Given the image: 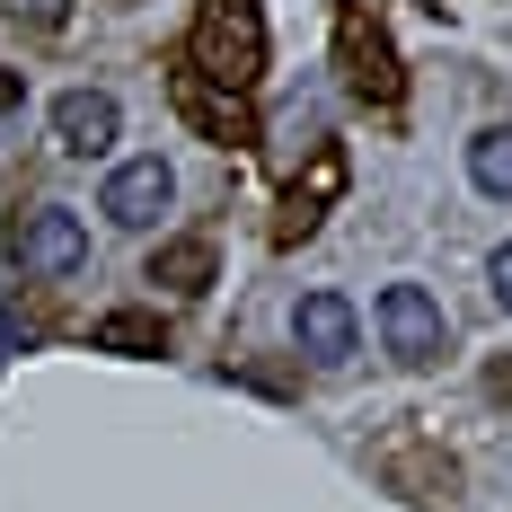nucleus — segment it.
Returning <instances> with one entry per match:
<instances>
[{
  "mask_svg": "<svg viewBox=\"0 0 512 512\" xmlns=\"http://www.w3.org/2000/svg\"><path fill=\"white\" fill-rule=\"evenodd\" d=\"M336 71H345V89H354L362 106H398V98H407L398 53H389V36H380L362 9H345V18H336Z\"/></svg>",
  "mask_w": 512,
  "mask_h": 512,
  "instance_id": "f03ea898",
  "label": "nucleus"
},
{
  "mask_svg": "<svg viewBox=\"0 0 512 512\" xmlns=\"http://www.w3.org/2000/svg\"><path fill=\"white\" fill-rule=\"evenodd\" d=\"M345 195V151H318L309 159V186H292V212H283V239H309L318 230V212Z\"/></svg>",
  "mask_w": 512,
  "mask_h": 512,
  "instance_id": "1a4fd4ad",
  "label": "nucleus"
},
{
  "mask_svg": "<svg viewBox=\"0 0 512 512\" xmlns=\"http://www.w3.org/2000/svg\"><path fill=\"white\" fill-rule=\"evenodd\" d=\"M486 283H495V301L512 309V248H495V265H486Z\"/></svg>",
  "mask_w": 512,
  "mask_h": 512,
  "instance_id": "2eb2a0df",
  "label": "nucleus"
},
{
  "mask_svg": "<svg viewBox=\"0 0 512 512\" xmlns=\"http://www.w3.org/2000/svg\"><path fill=\"white\" fill-rule=\"evenodd\" d=\"M168 204H177V177H168V159H124V168L106 177V195H98V212L115 221V230H151Z\"/></svg>",
  "mask_w": 512,
  "mask_h": 512,
  "instance_id": "39448f33",
  "label": "nucleus"
},
{
  "mask_svg": "<svg viewBox=\"0 0 512 512\" xmlns=\"http://www.w3.org/2000/svg\"><path fill=\"white\" fill-rule=\"evenodd\" d=\"M468 186L495 195V204H512V124H486V133L468 142Z\"/></svg>",
  "mask_w": 512,
  "mask_h": 512,
  "instance_id": "9b49d317",
  "label": "nucleus"
},
{
  "mask_svg": "<svg viewBox=\"0 0 512 512\" xmlns=\"http://www.w3.org/2000/svg\"><path fill=\"white\" fill-rule=\"evenodd\" d=\"M177 115L204 133V142H256V115L248 98H230V89H212V80H195V71H177Z\"/></svg>",
  "mask_w": 512,
  "mask_h": 512,
  "instance_id": "6e6552de",
  "label": "nucleus"
},
{
  "mask_svg": "<svg viewBox=\"0 0 512 512\" xmlns=\"http://www.w3.org/2000/svg\"><path fill=\"white\" fill-rule=\"evenodd\" d=\"M9 9H18L27 27H45V36H53V27H62V18H71V0H9Z\"/></svg>",
  "mask_w": 512,
  "mask_h": 512,
  "instance_id": "ddd939ff",
  "label": "nucleus"
},
{
  "mask_svg": "<svg viewBox=\"0 0 512 512\" xmlns=\"http://www.w3.org/2000/svg\"><path fill=\"white\" fill-rule=\"evenodd\" d=\"M292 336H301L309 362H354L362 354V318L345 292H309L301 309H292Z\"/></svg>",
  "mask_w": 512,
  "mask_h": 512,
  "instance_id": "0eeeda50",
  "label": "nucleus"
},
{
  "mask_svg": "<svg viewBox=\"0 0 512 512\" xmlns=\"http://www.w3.org/2000/svg\"><path fill=\"white\" fill-rule=\"evenodd\" d=\"M212 274H221L212 239H168V248L151 256V283H168V292H212Z\"/></svg>",
  "mask_w": 512,
  "mask_h": 512,
  "instance_id": "9d476101",
  "label": "nucleus"
},
{
  "mask_svg": "<svg viewBox=\"0 0 512 512\" xmlns=\"http://www.w3.org/2000/svg\"><path fill=\"white\" fill-rule=\"evenodd\" d=\"M380 336H389V354L407 362V371L442 362V345H451V327H442V301H433L424 283H389V292H380Z\"/></svg>",
  "mask_w": 512,
  "mask_h": 512,
  "instance_id": "7ed1b4c3",
  "label": "nucleus"
},
{
  "mask_svg": "<svg viewBox=\"0 0 512 512\" xmlns=\"http://www.w3.org/2000/svg\"><path fill=\"white\" fill-rule=\"evenodd\" d=\"M18 98H27V80H18V71H0V133L18 124Z\"/></svg>",
  "mask_w": 512,
  "mask_h": 512,
  "instance_id": "4468645a",
  "label": "nucleus"
},
{
  "mask_svg": "<svg viewBox=\"0 0 512 512\" xmlns=\"http://www.w3.org/2000/svg\"><path fill=\"white\" fill-rule=\"evenodd\" d=\"M9 248H18L27 274H53V283H62V274H80V265H89V230H80V212L36 204L27 221H18V239H9Z\"/></svg>",
  "mask_w": 512,
  "mask_h": 512,
  "instance_id": "20e7f679",
  "label": "nucleus"
},
{
  "mask_svg": "<svg viewBox=\"0 0 512 512\" xmlns=\"http://www.w3.org/2000/svg\"><path fill=\"white\" fill-rule=\"evenodd\" d=\"M115 133H124V106L106 98V89H62V98H53V142L71 159H106Z\"/></svg>",
  "mask_w": 512,
  "mask_h": 512,
  "instance_id": "423d86ee",
  "label": "nucleus"
},
{
  "mask_svg": "<svg viewBox=\"0 0 512 512\" xmlns=\"http://www.w3.org/2000/svg\"><path fill=\"white\" fill-rule=\"evenodd\" d=\"M186 71L212 80V89H230V98H248L256 71H265V9L256 0H204L195 9V62Z\"/></svg>",
  "mask_w": 512,
  "mask_h": 512,
  "instance_id": "f257e3e1",
  "label": "nucleus"
},
{
  "mask_svg": "<svg viewBox=\"0 0 512 512\" xmlns=\"http://www.w3.org/2000/svg\"><path fill=\"white\" fill-rule=\"evenodd\" d=\"M98 354H159V318L151 309H106L98 318Z\"/></svg>",
  "mask_w": 512,
  "mask_h": 512,
  "instance_id": "f8f14e48",
  "label": "nucleus"
}]
</instances>
